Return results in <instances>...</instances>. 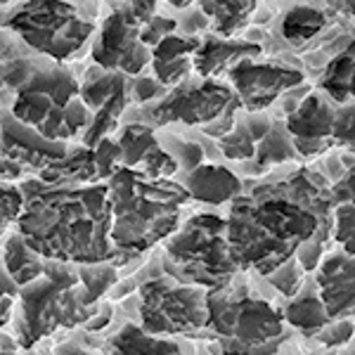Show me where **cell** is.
<instances>
[{
	"mask_svg": "<svg viewBox=\"0 0 355 355\" xmlns=\"http://www.w3.org/2000/svg\"><path fill=\"white\" fill-rule=\"evenodd\" d=\"M329 178L318 171L296 168L279 180L259 182L249 194H239L227 211V244L239 272L263 277L296 249L315 239L331 237Z\"/></svg>",
	"mask_w": 355,
	"mask_h": 355,
	"instance_id": "6da1fadb",
	"label": "cell"
},
{
	"mask_svg": "<svg viewBox=\"0 0 355 355\" xmlns=\"http://www.w3.org/2000/svg\"><path fill=\"white\" fill-rule=\"evenodd\" d=\"M17 232L45 261L100 263L114 261L110 239L112 214L107 182L45 185L24 199Z\"/></svg>",
	"mask_w": 355,
	"mask_h": 355,
	"instance_id": "7a4b0ae2",
	"label": "cell"
},
{
	"mask_svg": "<svg viewBox=\"0 0 355 355\" xmlns=\"http://www.w3.org/2000/svg\"><path fill=\"white\" fill-rule=\"evenodd\" d=\"M110 190L112 227L110 239L116 254H147L152 246L164 242L182 220V209L190 194L171 178H145L130 168H116L107 180Z\"/></svg>",
	"mask_w": 355,
	"mask_h": 355,
	"instance_id": "3957f363",
	"label": "cell"
},
{
	"mask_svg": "<svg viewBox=\"0 0 355 355\" xmlns=\"http://www.w3.org/2000/svg\"><path fill=\"white\" fill-rule=\"evenodd\" d=\"M209 320L218 355H277L289 341L282 308L259 294L249 272H237L225 287L206 294Z\"/></svg>",
	"mask_w": 355,
	"mask_h": 355,
	"instance_id": "277c9868",
	"label": "cell"
},
{
	"mask_svg": "<svg viewBox=\"0 0 355 355\" xmlns=\"http://www.w3.org/2000/svg\"><path fill=\"white\" fill-rule=\"evenodd\" d=\"M19 311L12 315L17 346L21 351L36 348L38 341L55 336L57 331H73L83 327L100 303L88 306L78 282L76 266L62 261H45L43 275L19 287Z\"/></svg>",
	"mask_w": 355,
	"mask_h": 355,
	"instance_id": "5b68a950",
	"label": "cell"
},
{
	"mask_svg": "<svg viewBox=\"0 0 355 355\" xmlns=\"http://www.w3.org/2000/svg\"><path fill=\"white\" fill-rule=\"evenodd\" d=\"M10 114L53 142L81 135L93 116L83 105L81 83L71 69L50 60L28 71L24 83L17 88Z\"/></svg>",
	"mask_w": 355,
	"mask_h": 355,
	"instance_id": "8992f818",
	"label": "cell"
},
{
	"mask_svg": "<svg viewBox=\"0 0 355 355\" xmlns=\"http://www.w3.org/2000/svg\"><path fill=\"white\" fill-rule=\"evenodd\" d=\"M164 270L180 284L202 289H220L239 272L227 244V225L223 216L197 214L175 227L164 239Z\"/></svg>",
	"mask_w": 355,
	"mask_h": 355,
	"instance_id": "52a82bcc",
	"label": "cell"
},
{
	"mask_svg": "<svg viewBox=\"0 0 355 355\" xmlns=\"http://www.w3.org/2000/svg\"><path fill=\"white\" fill-rule=\"evenodd\" d=\"M5 26L57 64L76 60L95 33V26L67 0H28L8 17Z\"/></svg>",
	"mask_w": 355,
	"mask_h": 355,
	"instance_id": "ba28073f",
	"label": "cell"
},
{
	"mask_svg": "<svg viewBox=\"0 0 355 355\" xmlns=\"http://www.w3.org/2000/svg\"><path fill=\"white\" fill-rule=\"evenodd\" d=\"M140 327L152 336H194L206 329L209 289L180 284L168 275L140 284Z\"/></svg>",
	"mask_w": 355,
	"mask_h": 355,
	"instance_id": "9c48e42d",
	"label": "cell"
},
{
	"mask_svg": "<svg viewBox=\"0 0 355 355\" xmlns=\"http://www.w3.org/2000/svg\"><path fill=\"white\" fill-rule=\"evenodd\" d=\"M232 105H237V95L227 83L216 78H192L171 88L159 105L152 110V119L157 125L187 123V125H209L223 116Z\"/></svg>",
	"mask_w": 355,
	"mask_h": 355,
	"instance_id": "30bf717a",
	"label": "cell"
},
{
	"mask_svg": "<svg viewBox=\"0 0 355 355\" xmlns=\"http://www.w3.org/2000/svg\"><path fill=\"white\" fill-rule=\"evenodd\" d=\"M150 48L140 43V24L125 8H116L102 21L93 45V60L102 71H119L137 76L150 64Z\"/></svg>",
	"mask_w": 355,
	"mask_h": 355,
	"instance_id": "8fae6325",
	"label": "cell"
},
{
	"mask_svg": "<svg viewBox=\"0 0 355 355\" xmlns=\"http://www.w3.org/2000/svg\"><path fill=\"white\" fill-rule=\"evenodd\" d=\"M230 88L237 95L239 110L244 112H266L282 93L303 83V73L299 69L282 67L277 62L244 60L227 73Z\"/></svg>",
	"mask_w": 355,
	"mask_h": 355,
	"instance_id": "7c38bea8",
	"label": "cell"
},
{
	"mask_svg": "<svg viewBox=\"0 0 355 355\" xmlns=\"http://www.w3.org/2000/svg\"><path fill=\"white\" fill-rule=\"evenodd\" d=\"M336 102H331L322 90L308 93L299 105L294 107L284 125H287L291 142L301 159H315L327 154L334 147L331 140V125H334Z\"/></svg>",
	"mask_w": 355,
	"mask_h": 355,
	"instance_id": "4fadbf2b",
	"label": "cell"
},
{
	"mask_svg": "<svg viewBox=\"0 0 355 355\" xmlns=\"http://www.w3.org/2000/svg\"><path fill=\"white\" fill-rule=\"evenodd\" d=\"M67 150V142L45 140L38 130L19 123L10 112H0V157L24 171L26 178H36L64 157Z\"/></svg>",
	"mask_w": 355,
	"mask_h": 355,
	"instance_id": "5bb4252c",
	"label": "cell"
},
{
	"mask_svg": "<svg viewBox=\"0 0 355 355\" xmlns=\"http://www.w3.org/2000/svg\"><path fill=\"white\" fill-rule=\"evenodd\" d=\"M121 150V166L135 173L159 180V178H173L178 173V164L157 140L150 125L133 123L123 125L121 135L116 137Z\"/></svg>",
	"mask_w": 355,
	"mask_h": 355,
	"instance_id": "9a60e30c",
	"label": "cell"
},
{
	"mask_svg": "<svg viewBox=\"0 0 355 355\" xmlns=\"http://www.w3.org/2000/svg\"><path fill=\"white\" fill-rule=\"evenodd\" d=\"M318 275L313 277L318 294L322 299V306L327 311L329 320L353 318L355 311V261L353 256L334 251L324 254L320 266L315 268Z\"/></svg>",
	"mask_w": 355,
	"mask_h": 355,
	"instance_id": "2e32d148",
	"label": "cell"
},
{
	"mask_svg": "<svg viewBox=\"0 0 355 355\" xmlns=\"http://www.w3.org/2000/svg\"><path fill=\"white\" fill-rule=\"evenodd\" d=\"M263 55L259 43L237 41V38H218L206 36L199 41L197 50L192 55V71L199 78H216L227 76L230 69H234L244 60H259Z\"/></svg>",
	"mask_w": 355,
	"mask_h": 355,
	"instance_id": "e0dca14e",
	"label": "cell"
},
{
	"mask_svg": "<svg viewBox=\"0 0 355 355\" xmlns=\"http://www.w3.org/2000/svg\"><path fill=\"white\" fill-rule=\"evenodd\" d=\"M185 192L194 202H202L209 206L230 204L234 197L242 194V180L237 173L227 171L225 166L199 164L190 173H185L180 182Z\"/></svg>",
	"mask_w": 355,
	"mask_h": 355,
	"instance_id": "ac0fdd59",
	"label": "cell"
},
{
	"mask_svg": "<svg viewBox=\"0 0 355 355\" xmlns=\"http://www.w3.org/2000/svg\"><path fill=\"white\" fill-rule=\"evenodd\" d=\"M197 38L168 36L162 43H157L150 53V64L154 69V78L166 90L175 88L182 81H187L192 73V55L197 50Z\"/></svg>",
	"mask_w": 355,
	"mask_h": 355,
	"instance_id": "d6986e66",
	"label": "cell"
},
{
	"mask_svg": "<svg viewBox=\"0 0 355 355\" xmlns=\"http://www.w3.org/2000/svg\"><path fill=\"white\" fill-rule=\"evenodd\" d=\"M102 355H187V351L175 339L152 336L140 324L128 322L105 343Z\"/></svg>",
	"mask_w": 355,
	"mask_h": 355,
	"instance_id": "ffe728a7",
	"label": "cell"
},
{
	"mask_svg": "<svg viewBox=\"0 0 355 355\" xmlns=\"http://www.w3.org/2000/svg\"><path fill=\"white\" fill-rule=\"evenodd\" d=\"M282 318L287 327L299 329L303 336H315L324 324L329 322L327 311L322 306V299L318 294V287L311 277H306L303 287L289 299L287 306L282 308Z\"/></svg>",
	"mask_w": 355,
	"mask_h": 355,
	"instance_id": "44dd1931",
	"label": "cell"
},
{
	"mask_svg": "<svg viewBox=\"0 0 355 355\" xmlns=\"http://www.w3.org/2000/svg\"><path fill=\"white\" fill-rule=\"evenodd\" d=\"M272 119L266 116L263 112H244L242 116L234 119V125L230 128V133H225L218 140L220 152L227 159L234 162H251L254 157V147L261 140V135L270 128Z\"/></svg>",
	"mask_w": 355,
	"mask_h": 355,
	"instance_id": "7402d4cb",
	"label": "cell"
},
{
	"mask_svg": "<svg viewBox=\"0 0 355 355\" xmlns=\"http://www.w3.org/2000/svg\"><path fill=\"white\" fill-rule=\"evenodd\" d=\"M287 162H301L299 152H296L291 135L284 125V119H272L270 128L261 135V140L254 147V157H251L249 171L254 173H266L268 168Z\"/></svg>",
	"mask_w": 355,
	"mask_h": 355,
	"instance_id": "603a6c76",
	"label": "cell"
},
{
	"mask_svg": "<svg viewBox=\"0 0 355 355\" xmlns=\"http://www.w3.org/2000/svg\"><path fill=\"white\" fill-rule=\"evenodd\" d=\"M36 178L45 185H88V182H97L93 150L90 147L67 150L64 157L50 164Z\"/></svg>",
	"mask_w": 355,
	"mask_h": 355,
	"instance_id": "cb8c5ba5",
	"label": "cell"
},
{
	"mask_svg": "<svg viewBox=\"0 0 355 355\" xmlns=\"http://www.w3.org/2000/svg\"><path fill=\"white\" fill-rule=\"evenodd\" d=\"M199 5L218 38H234L244 31L256 10V0H199Z\"/></svg>",
	"mask_w": 355,
	"mask_h": 355,
	"instance_id": "d4e9b609",
	"label": "cell"
},
{
	"mask_svg": "<svg viewBox=\"0 0 355 355\" xmlns=\"http://www.w3.org/2000/svg\"><path fill=\"white\" fill-rule=\"evenodd\" d=\"M0 256H3L5 270L17 282V287H24L43 275L45 259H41L17 230L8 234V239L0 246Z\"/></svg>",
	"mask_w": 355,
	"mask_h": 355,
	"instance_id": "484cf974",
	"label": "cell"
},
{
	"mask_svg": "<svg viewBox=\"0 0 355 355\" xmlns=\"http://www.w3.org/2000/svg\"><path fill=\"white\" fill-rule=\"evenodd\" d=\"M353 69H355V48L348 43L346 50L327 64V71L322 76V93L336 105H353Z\"/></svg>",
	"mask_w": 355,
	"mask_h": 355,
	"instance_id": "4316f807",
	"label": "cell"
},
{
	"mask_svg": "<svg viewBox=\"0 0 355 355\" xmlns=\"http://www.w3.org/2000/svg\"><path fill=\"white\" fill-rule=\"evenodd\" d=\"M327 26V15L311 5H296L282 19V36L291 48H303Z\"/></svg>",
	"mask_w": 355,
	"mask_h": 355,
	"instance_id": "83f0119b",
	"label": "cell"
},
{
	"mask_svg": "<svg viewBox=\"0 0 355 355\" xmlns=\"http://www.w3.org/2000/svg\"><path fill=\"white\" fill-rule=\"evenodd\" d=\"M78 282L83 287V301L88 306L100 303V299H105L107 291L114 289V284L121 279L119 268L112 261H100V263H78L76 266Z\"/></svg>",
	"mask_w": 355,
	"mask_h": 355,
	"instance_id": "f1b7e54d",
	"label": "cell"
},
{
	"mask_svg": "<svg viewBox=\"0 0 355 355\" xmlns=\"http://www.w3.org/2000/svg\"><path fill=\"white\" fill-rule=\"evenodd\" d=\"M263 277H266V282L270 284V287L277 289V294H282V296H287V299H291V296H294L296 291L303 287L308 272H303V268L299 266V261L291 256L289 261L279 263L275 270H270L268 275H263Z\"/></svg>",
	"mask_w": 355,
	"mask_h": 355,
	"instance_id": "f546056e",
	"label": "cell"
},
{
	"mask_svg": "<svg viewBox=\"0 0 355 355\" xmlns=\"http://www.w3.org/2000/svg\"><path fill=\"white\" fill-rule=\"evenodd\" d=\"M355 209L353 202L336 204L331 209V237L343 246V254L353 256L355 254Z\"/></svg>",
	"mask_w": 355,
	"mask_h": 355,
	"instance_id": "4dcf8cb0",
	"label": "cell"
},
{
	"mask_svg": "<svg viewBox=\"0 0 355 355\" xmlns=\"http://www.w3.org/2000/svg\"><path fill=\"white\" fill-rule=\"evenodd\" d=\"M162 147L173 157V162L178 164V171L190 173L192 168H197L199 164H204V150L197 145V142L182 140V137H166L162 142Z\"/></svg>",
	"mask_w": 355,
	"mask_h": 355,
	"instance_id": "1f68e13d",
	"label": "cell"
},
{
	"mask_svg": "<svg viewBox=\"0 0 355 355\" xmlns=\"http://www.w3.org/2000/svg\"><path fill=\"white\" fill-rule=\"evenodd\" d=\"M95 168H97V182H107L116 168H121V150H119L116 137H102L93 147Z\"/></svg>",
	"mask_w": 355,
	"mask_h": 355,
	"instance_id": "d6a6232c",
	"label": "cell"
},
{
	"mask_svg": "<svg viewBox=\"0 0 355 355\" xmlns=\"http://www.w3.org/2000/svg\"><path fill=\"white\" fill-rule=\"evenodd\" d=\"M24 209V197L15 182H0V237L15 225Z\"/></svg>",
	"mask_w": 355,
	"mask_h": 355,
	"instance_id": "836d02e7",
	"label": "cell"
},
{
	"mask_svg": "<svg viewBox=\"0 0 355 355\" xmlns=\"http://www.w3.org/2000/svg\"><path fill=\"white\" fill-rule=\"evenodd\" d=\"M315 341H320L327 348H341L353 339V318H341V320H329L318 334L313 336Z\"/></svg>",
	"mask_w": 355,
	"mask_h": 355,
	"instance_id": "e575fe53",
	"label": "cell"
},
{
	"mask_svg": "<svg viewBox=\"0 0 355 355\" xmlns=\"http://www.w3.org/2000/svg\"><path fill=\"white\" fill-rule=\"evenodd\" d=\"M17 296H19V287H17V282L10 277V272L5 270L3 256H0V329H5L12 322Z\"/></svg>",
	"mask_w": 355,
	"mask_h": 355,
	"instance_id": "d590c367",
	"label": "cell"
},
{
	"mask_svg": "<svg viewBox=\"0 0 355 355\" xmlns=\"http://www.w3.org/2000/svg\"><path fill=\"white\" fill-rule=\"evenodd\" d=\"M178 31V21L175 19H168V17H159L154 15L152 19H147L145 24L140 26V43L145 48H154L157 43H162L164 38L173 36Z\"/></svg>",
	"mask_w": 355,
	"mask_h": 355,
	"instance_id": "8d00e7d4",
	"label": "cell"
},
{
	"mask_svg": "<svg viewBox=\"0 0 355 355\" xmlns=\"http://www.w3.org/2000/svg\"><path fill=\"white\" fill-rule=\"evenodd\" d=\"M102 343L95 339L93 331L83 334H71L67 341L57 343L53 348V355H102Z\"/></svg>",
	"mask_w": 355,
	"mask_h": 355,
	"instance_id": "74e56055",
	"label": "cell"
},
{
	"mask_svg": "<svg viewBox=\"0 0 355 355\" xmlns=\"http://www.w3.org/2000/svg\"><path fill=\"white\" fill-rule=\"evenodd\" d=\"M331 140H334V147H348V152H353V105L336 107Z\"/></svg>",
	"mask_w": 355,
	"mask_h": 355,
	"instance_id": "f35d334b",
	"label": "cell"
},
{
	"mask_svg": "<svg viewBox=\"0 0 355 355\" xmlns=\"http://www.w3.org/2000/svg\"><path fill=\"white\" fill-rule=\"evenodd\" d=\"M166 93H168V90H166L157 78L140 76V78H135V81H130V102H137V105L162 100Z\"/></svg>",
	"mask_w": 355,
	"mask_h": 355,
	"instance_id": "ab89813d",
	"label": "cell"
},
{
	"mask_svg": "<svg viewBox=\"0 0 355 355\" xmlns=\"http://www.w3.org/2000/svg\"><path fill=\"white\" fill-rule=\"evenodd\" d=\"M329 194L331 204H346L353 202V168L348 173H343L336 182H329Z\"/></svg>",
	"mask_w": 355,
	"mask_h": 355,
	"instance_id": "60d3db41",
	"label": "cell"
},
{
	"mask_svg": "<svg viewBox=\"0 0 355 355\" xmlns=\"http://www.w3.org/2000/svg\"><path fill=\"white\" fill-rule=\"evenodd\" d=\"M112 318H114V311H112V306H107V303H100L97 306V311L90 315L88 320L83 322V329L85 331H93V334H97V331H102L107 327V324L112 322Z\"/></svg>",
	"mask_w": 355,
	"mask_h": 355,
	"instance_id": "b9f144b4",
	"label": "cell"
},
{
	"mask_svg": "<svg viewBox=\"0 0 355 355\" xmlns=\"http://www.w3.org/2000/svg\"><path fill=\"white\" fill-rule=\"evenodd\" d=\"M15 348H19V346H17V341L12 336H5V331H0V351H15Z\"/></svg>",
	"mask_w": 355,
	"mask_h": 355,
	"instance_id": "7bdbcfd3",
	"label": "cell"
},
{
	"mask_svg": "<svg viewBox=\"0 0 355 355\" xmlns=\"http://www.w3.org/2000/svg\"><path fill=\"white\" fill-rule=\"evenodd\" d=\"M166 3L173 5V8H178V10H185V8H190L194 0H166Z\"/></svg>",
	"mask_w": 355,
	"mask_h": 355,
	"instance_id": "ee69618b",
	"label": "cell"
},
{
	"mask_svg": "<svg viewBox=\"0 0 355 355\" xmlns=\"http://www.w3.org/2000/svg\"><path fill=\"white\" fill-rule=\"evenodd\" d=\"M0 355H43V353H38V351H24V353H19V348H15V351H0Z\"/></svg>",
	"mask_w": 355,
	"mask_h": 355,
	"instance_id": "f6af8a7d",
	"label": "cell"
},
{
	"mask_svg": "<svg viewBox=\"0 0 355 355\" xmlns=\"http://www.w3.org/2000/svg\"><path fill=\"white\" fill-rule=\"evenodd\" d=\"M329 355H355L353 353V343H348V346H341L336 353H329Z\"/></svg>",
	"mask_w": 355,
	"mask_h": 355,
	"instance_id": "bcb514c9",
	"label": "cell"
},
{
	"mask_svg": "<svg viewBox=\"0 0 355 355\" xmlns=\"http://www.w3.org/2000/svg\"><path fill=\"white\" fill-rule=\"evenodd\" d=\"M197 355H211L209 346H202V348H197Z\"/></svg>",
	"mask_w": 355,
	"mask_h": 355,
	"instance_id": "7dc6e473",
	"label": "cell"
},
{
	"mask_svg": "<svg viewBox=\"0 0 355 355\" xmlns=\"http://www.w3.org/2000/svg\"><path fill=\"white\" fill-rule=\"evenodd\" d=\"M10 3V0H0V5H8Z\"/></svg>",
	"mask_w": 355,
	"mask_h": 355,
	"instance_id": "c3c4849f",
	"label": "cell"
}]
</instances>
